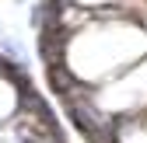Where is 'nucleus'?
I'll return each instance as SVG.
<instances>
[{
	"instance_id": "f257e3e1",
	"label": "nucleus",
	"mask_w": 147,
	"mask_h": 143,
	"mask_svg": "<svg viewBox=\"0 0 147 143\" xmlns=\"http://www.w3.org/2000/svg\"><path fill=\"white\" fill-rule=\"evenodd\" d=\"M81 80H84V77H81L67 59H60V63H46V84H49V91L56 94V98H67Z\"/></svg>"
},
{
	"instance_id": "f03ea898",
	"label": "nucleus",
	"mask_w": 147,
	"mask_h": 143,
	"mask_svg": "<svg viewBox=\"0 0 147 143\" xmlns=\"http://www.w3.org/2000/svg\"><path fill=\"white\" fill-rule=\"evenodd\" d=\"M67 45H70V39H67L63 31H56V28H46V31L35 35V52H39L42 63H60V59H67Z\"/></svg>"
},
{
	"instance_id": "7ed1b4c3",
	"label": "nucleus",
	"mask_w": 147,
	"mask_h": 143,
	"mask_svg": "<svg viewBox=\"0 0 147 143\" xmlns=\"http://www.w3.org/2000/svg\"><path fill=\"white\" fill-rule=\"evenodd\" d=\"M0 52H4L7 59H25V49L18 45L14 39H4V42H0Z\"/></svg>"
},
{
	"instance_id": "20e7f679",
	"label": "nucleus",
	"mask_w": 147,
	"mask_h": 143,
	"mask_svg": "<svg viewBox=\"0 0 147 143\" xmlns=\"http://www.w3.org/2000/svg\"><path fill=\"white\" fill-rule=\"evenodd\" d=\"M21 4H25V0H21Z\"/></svg>"
}]
</instances>
